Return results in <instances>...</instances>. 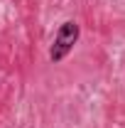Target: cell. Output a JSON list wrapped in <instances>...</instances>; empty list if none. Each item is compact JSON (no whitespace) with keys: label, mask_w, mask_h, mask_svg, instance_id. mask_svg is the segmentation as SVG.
I'll list each match as a JSON object with an SVG mask.
<instances>
[{"label":"cell","mask_w":125,"mask_h":128,"mask_svg":"<svg viewBox=\"0 0 125 128\" xmlns=\"http://www.w3.org/2000/svg\"><path fill=\"white\" fill-rule=\"evenodd\" d=\"M78 34H81V27H78V22H74V20H66L62 27H59V32H57V37H54V44H52V49H49V59L57 64L62 62L64 57L74 49V44L78 42Z\"/></svg>","instance_id":"1"}]
</instances>
